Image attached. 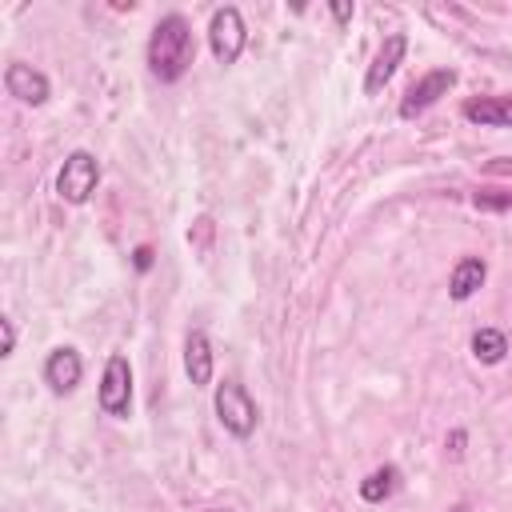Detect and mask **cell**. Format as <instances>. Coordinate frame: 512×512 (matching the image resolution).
Instances as JSON below:
<instances>
[{
    "mask_svg": "<svg viewBox=\"0 0 512 512\" xmlns=\"http://www.w3.org/2000/svg\"><path fill=\"white\" fill-rule=\"evenodd\" d=\"M0 332H4V356H12V348H16V324L8 316H0Z\"/></svg>",
    "mask_w": 512,
    "mask_h": 512,
    "instance_id": "2e32d148",
    "label": "cell"
},
{
    "mask_svg": "<svg viewBox=\"0 0 512 512\" xmlns=\"http://www.w3.org/2000/svg\"><path fill=\"white\" fill-rule=\"evenodd\" d=\"M404 52H408V36H404V32H392V36L380 44L376 60L368 64V76H364V96H376V92H380V88L392 80V72L400 68Z\"/></svg>",
    "mask_w": 512,
    "mask_h": 512,
    "instance_id": "ba28073f",
    "label": "cell"
},
{
    "mask_svg": "<svg viewBox=\"0 0 512 512\" xmlns=\"http://www.w3.org/2000/svg\"><path fill=\"white\" fill-rule=\"evenodd\" d=\"M4 88H8V96H16L20 104H32V108H40L48 100V76L20 60H12L4 68Z\"/></svg>",
    "mask_w": 512,
    "mask_h": 512,
    "instance_id": "52a82bcc",
    "label": "cell"
},
{
    "mask_svg": "<svg viewBox=\"0 0 512 512\" xmlns=\"http://www.w3.org/2000/svg\"><path fill=\"white\" fill-rule=\"evenodd\" d=\"M184 372H188V380L196 388L212 384V344H208V336L200 328H192L188 340H184Z\"/></svg>",
    "mask_w": 512,
    "mask_h": 512,
    "instance_id": "30bf717a",
    "label": "cell"
},
{
    "mask_svg": "<svg viewBox=\"0 0 512 512\" xmlns=\"http://www.w3.org/2000/svg\"><path fill=\"white\" fill-rule=\"evenodd\" d=\"M100 408L108 416H116V420L128 416V408H132V368H128V360L120 352H112L108 364H104V376H100Z\"/></svg>",
    "mask_w": 512,
    "mask_h": 512,
    "instance_id": "5b68a950",
    "label": "cell"
},
{
    "mask_svg": "<svg viewBox=\"0 0 512 512\" xmlns=\"http://www.w3.org/2000/svg\"><path fill=\"white\" fill-rule=\"evenodd\" d=\"M396 484H400V472H396L392 464H384V468H376L368 480H360V496H364L368 504H380V500H388V496L396 492Z\"/></svg>",
    "mask_w": 512,
    "mask_h": 512,
    "instance_id": "5bb4252c",
    "label": "cell"
},
{
    "mask_svg": "<svg viewBox=\"0 0 512 512\" xmlns=\"http://www.w3.org/2000/svg\"><path fill=\"white\" fill-rule=\"evenodd\" d=\"M208 44H212V56H216L220 64H236V60H240V52H244V44H248V32H244V16H240V8L224 4V8H216V12H212Z\"/></svg>",
    "mask_w": 512,
    "mask_h": 512,
    "instance_id": "277c9868",
    "label": "cell"
},
{
    "mask_svg": "<svg viewBox=\"0 0 512 512\" xmlns=\"http://www.w3.org/2000/svg\"><path fill=\"white\" fill-rule=\"evenodd\" d=\"M192 60H196V40H192L188 20L180 12H168L148 36V72L160 84H176Z\"/></svg>",
    "mask_w": 512,
    "mask_h": 512,
    "instance_id": "6da1fadb",
    "label": "cell"
},
{
    "mask_svg": "<svg viewBox=\"0 0 512 512\" xmlns=\"http://www.w3.org/2000/svg\"><path fill=\"white\" fill-rule=\"evenodd\" d=\"M332 16H336V20H340V24H344V20H348V16H352V8H348V4H332Z\"/></svg>",
    "mask_w": 512,
    "mask_h": 512,
    "instance_id": "ac0fdd59",
    "label": "cell"
},
{
    "mask_svg": "<svg viewBox=\"0 0 512 512\" xmlns=\"http://www.w3.org/2000/svg\"><path fill=\"white\" fill-rule=\"evenodd\" d=\"M488 172H496V176H500V172H512V160H492Z\"/></svg>",
    "mask_w": 512,
    "mask_h": 512,
    "instance_id": "ffe728a7",
    "label": "cell"
},
{
    "mask_svg": "<svg viewBox=\"0 0 512 512\" xmlns=\"http://www.w3.org/2000/svg\"><path fill=\"white\" fill-rule=\"evenodd\" d=\"M256 400L248 396V388L240 380H220L216 384V420L236 436V440H248L256 432Z\"/></svg>",
    "mask_w": 512,
    "mask_h": 512,
    "instance_id": "7a4b0ae2",
    "label": "cell"
},
{
    "mask_svg": "<svg viewBox=\"0 0 512 512\" xmlns=\"http://www.w3.org/2000/svg\"><path fill=\"white\" fill-rule=\"evenodd\" d=\"M448 444H452V452L460 456V452H464V432H452V436H448Z\"/></svg>",
    "mask_w": 512,
    "mask_h": 512,
    "instance_id": "d6986e66",
    "label": "cell"
},
{
    "mask_svg": "<svg viewBox=\"0 0 512 512\" xmlns=\"http://www.w3.org/2000/svg\"><path fill=\"white\" fill-rule=\"evenodd\" d=\"M452 84H456V68H432V72H424V76L404 92V100H400V120H412V116L428 112L440 96H448Z\"/></svg>",
    "mask_w": 512,
    "mask_h": 512,
    "instance_id": "8992f818",
    "label": "cell"
},
{
    "mask_svg": "<svg viewBox=\"0 0 512 512\" xmlns=\"http://www.w3.org/2000/svg\"><path fill=\"white\" fill-rule=\"evenodd\" d=\"M132 256H136V268H140V272H148V268H152V248H148V244H140Z\"/></svg>",
    "mask_w": 512,
    "mask_h": 512,
    "instance_id": "e0dca14e",
    "label": "cell"
},
{
    "mask_svg": "<svg viewBox=\"0 0 512 512\" xmlns=\"http://www.w3.org/2000/svg\"><path fill=\"white\" fill-rule=\"evenodd\" d=\"M96 184H100V164H96V156L84 152V148L68 152L64 164H60V176H56V192H60V200H68V204H84V200L96 192Z\"/></svg>",
    "mask_w": 512,
    "mask_h": 512,
    "instance_id": "3957f363",
    "label": "cell"
},
{
    "mask_svg": "<svg viewBox=\"0 0 512 512\" xmlns=\"http://www.w3.org/2000/svg\"><path fill=\"white\" fill-rule=\"evenodd\" d=\"M464 120L480 128H512V96H480L464 104Z\"/></svg>",
    "mask_w": 512,
    "mask_h": 512,
    "instance_id": "8fae6325",
    "label": "cell"
},
{
    "mask_svg": "<svg viewBox=\"0 0 512 512\" xmlns=\"http://www.w3.org/2000/svg\"><path fill=\"white\" fill-rule=\"evenodd\" d=\"M472 356H476L480 364H500V360L508 356V336H504L500 328H480V332L472 336Z\"/></svg>",
    "mask_w": 512,
    "mask_h": 512,
    "instance_id": "4fadbf2b",
    "label": "cell"
},
{
    "mask_svg": "<svg viewBox=\"0 0 512 512\" xmlns=\"http://www.w3.org/2000/svg\"><path fill=\"white\" fill-rule=\"evenodd\" d=\"M472 204L480 212H512V188H476Z\"/></svg>",
    "mask_w": 512,
    "mask_h": 512,
    "instance_id": "9a60e30c",
    "label": "cell"
},
{
    "mask_svg": "<svg viewBox=\"0 0 512 512\" xmlns=\"http://www.w3.org/2000/svg\"><path fill=\"white\" fill-rule=\"evenodd\" d=\"M452 512H468V508H464V504H456V508H452Z\"/></svg>",
    "mask_w": 512,
    "mask_h": 512,
    "instance_id": "44dd1931",
    "label": "cell"
},
{
    "mask_svg": "<svg viewBox=\"0 0 512 512\" xmlns=\"http://www.w3.org/2000/svg\"><path fill=\"white\" fill-rule=\"evenodd\" d=\"M80 376H84V360H80L76 348H52V352H48V360H44V384H48L56 396L72 392V388L80 384Z\"/></svg>",
    "mask_w": 512,
    "mask_h": 512,
    "instance_id": "9c48e42d",
    "label": "cell"
},
{
    "mask_svg": "<svg viewBox=\"0 0 512 512\" xmlns=\"http://www.w3.org/2000/svg\"><path fill=\"white\" fill-rule=\"evenodd\" d=\"M484 276H488V264H484L480 256H464V260L452 268V276H448V296H452V300L476 296L480 284H484Z\"/></svg>",
    "mask_w": 512,
    "mask_h": 512,
    "instance_id": "7c38bea8",
    "label": "cell"
}]
</instances>
